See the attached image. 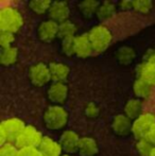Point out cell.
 I'll return each instance as SVG.
<instances>
[{"label":"cell","mask_w":155,"mask_h":156,"mask_svg":"<svg viewBox=\"0 0 155 156\" xmlns=\"http://www.w3.org/2000/svg\"><path fill=\"white\" fill-rule=\"evenodd\" d=\"M143 102L140 99L133 98L130 99L128 102L125 103L123 108V114L128 116L130 119L135 120L143 114Z\"/></svg>","instance_id":"cell-18"},{"label":"cell","mask_w":155,"mask_h":156,"mask_svg":"<svg viewBox=\"0 0 155 156\" xmlns=\"http://www.w3.org/2000/svg\"><path fill=\"white\" fill-rule=\"evenodd\" d=\"M61 47H62V52L66 56L76 55V37L62 39Z\"/></svg>","instance_id":"cell-27"},{"label":"cell","mask_w":155,"mask_h":156,"mask_svg":"<svg viewBox=\"0 0 155 156\" xmlns=\"http://www.w3.org/2000/svg\"><path fill=\"white\" fill-rule=\"evenodd\" d=\"M26 124L20 118L12 117L4 119L0 123V144H14L19 134L26 127Z\"/></svg>","instance_id":"cell-3"},{"label":"cell","mask_w":155,"mask_h":156,"mask_svg":"<svg viewBox=\"0 0 155 156\" xmlns=\"http://www.w3.org/2000/svg\"><path fill=\"white\" fill-rule=\"evenodd\" d=\"M19 156H44L38 148L19 149Z\"/></svg>","instance_id":"cell-32"},{"label":"cell","mask_w":155,"mask_h":156,"mask_svg":"<svg viewBox=\"0 0 155 156\" xmlns=\"http://www.w3.org/2000/svg\"><path fill=\"white\" fill-rule=\"evenodd\" d=\"M88 36L93 44V53H102L106 51L113 41L111 30L102 23L91 28L88 32Z\"/></svg>","instance_id":"cell-4"},{"label":"cell","mask_w":155,"mask_h":156,"mask_svg":"<svg viewBox=\"0 0 155 156\" xmlns=\"http://www.w3.org/2000/svg\"><path fill=\"white\" fill-rule=\"evenodd\" d=\"M84 111H85V115H86L87 117L93 119V118L98 117L100 109H99L98 105L96 104L95 102H89V103H87V104H86Z\"/></svg>","instance_id":"cell-31"},{"label":"cell","mask_w":155,"mask_h":156,"mask_svg":"<svg viewBox=\"0 0 155 156\" xmlns=\"http://www.w3.org/2000/svg\"><path fill=\"white\" fill-rule=\"evenodd\" d=\"M136 149L140 156H150L152 150L154 149V146L152 144H150L146 138H143V139L137 140Z\"/></svg>","instance_id":"cell-28"},{"label":"cell","mask_w":155,"mask_h":156,"mask_svg":"<svg viewBox=\"0 0 155 156\" xmlns=\"http://www.w3.org/2000/svg\"><path fill=\"white\" fill-rule=\"evenodd\" d=\"M77 26L71 20H66L58 26V37L61 39L72 38L77 36Z\"/></svg>","instance_id":"cell-24"},{"label":"cell","mask_w":155,"mask_h":156,"mask_svg":"<svg viewBox=\"0 0 155 156\" xmlns=\"http://www.w3.org/2000/svg\"><path fill=\"white\" fill-rule=\"evenodd\" d=\"M150 156H155V147H154L153 150H152V152H151V154H150Z\"/></svg>","instance_id":"cell-36"},{"label":"cell","mask_w":155,"mask_h":156,"mask_svg":"<svg viewBox=\"0 0 155 156\" xmlns=\"http://www.w3.org/2000/svg\"><path fill=\"white\" fill-rule=\"evenodd\" d=\"M58 26L60 23L51 19L41 21L37 28L38 38L44 43H51L56 37H58Z\"/></svg>","instance_id":"cell-10"},{"label":"cell","mask_w":155,"mask_h":156,"mask_svg":"<svg viewBox=\"0 0 155 156\" xmlns=\"http://www.w3.org/2000/svg\"><path fill=\"white\" fill-rule=\"evenodd\" d=\"M44 123L51 131L64 129L68 123L69 114L63 105H50L44 113Z\"/></svg>","instance_id":"cell-2"},{"label":"cell","mask_w":155,"mask_h":156,"mask_svg":"<svg viewBox=\"0 0 155 156\" xmlns=\"http://www.w3.org/2000/svg\"><path fill=\"white\" fill-rule=\"evenodd\" d=\"M136 58V51L130 46H122L116 52L117 61L122 65H130Z\"/></svg>","instance_id":"cell-21"},{"label":"cell","mask_w":155,"mask_h":156,"mask_svg":"<svg viewBox=\"0 0 155 156\" xmlns=\"http://www.w3.org/2000/svg\"><path fill=\"white\" fill-rule=\"evenodd\" d=\"M14 41L15 34L9 32H0V46H1V49L13 47V43Z\"/></svg>","instance_id":"cell-30"},{"label":"cell","mask_w":155,"mask_h":156,"mask_svg":"<svg viewBox=\"0 0 155 156\" xmlns=\"http://www.w3.org/2000/svg\"><path fill=\"white\" fill-rule=\"evenodd\" d=\"M155 124V115L150 112H145L137 119L133 120L132 134L137 140L147 137L149 131Z\"/></svg>","instance_id":"cell-6"},{"label":"cell","mask_w":155,"mask_h":156,"mask_svg":"<svg viewBox=\"0 0 155 156\" xmlns=\"http://www.w3.org/2000/svg\"><path fill=\"white\" fill-rule=\"evenodd\" d=\"M18 60V49L16 47H9L1 49L0 52V63L3 66L14 65Z\"/></svg>","instance_id":"cell-23"},{"label":"cell","mask_w":155,"mask_h":156,"mask_svg":"<svg viewBox=\"0 0 155 156\" xmlns=\"http://www.w3.org/2000/svg\"><path fill=\"white\" fill-rule=\"evenodd\" d=\"M0 156H19V149L14 144H5L0 148Z\"/></svg>","instance_id":"cell-29"},{"label":"cell","mask_w":155,"mask_h":156,"mask_svg":"<svg viewBox=\"0 0 155 156\" xmlns=\"http://www.w3.org/2000/svg\"><path fill=\"white\" fill-rule=\"evenodd\" d=\"M146 139H147L148 141L150 142V144H152L155 147V124L153 125V126H152V129L149 131V133H148Z\"/></svg>","instance_id":"cell-35"},{"label":"cell","mask_w":155,"mask_h":156,"mask_svg":"<svg viewBox=\"0 0 155 156\" xmlns=\"http://www.w3.org/2000/svg\"><path fill=\"white\" fill-rule=\"evenodd\" d=\"M99 5L100 2L96 1V0H84L78 4V8L83 16L86 18H90V17L97 15Z\"/></svg>","instance_id":"cell-22"},{"label":"cell","mask_w":155,"mask_h":156,"mask_svg":"<svg viewBox=\"0 0 155 156\" xmlns=\"http://www.w3.org/2000/svg\"><path fill=\"white\" fill-rule=\"evenodd\" d=\"M38 149L44 156H61L63 154L60 141H56L49 136H44Z\"/></svg>","instance_id":"cell-14"},{"label":"cell","mask_w":155,"mask_h":156,"mask_svg":"<svg viewBox=\"0 0 155 156\" xmlns=\"http://www.w3.org/2000/svg\"><path fill=\"white\" fill-rule=\"evenodd\" d=\"M69 89L66 83L52 82L47 90V97L52 105H63L68 98Z\"/></svg>","instance_id":"cell-8"},{"label":"cell","mask_w":155,"mask_h":156,"mask_svg":"<svg viewBox=\"0 0 155 156\" xmlns=\"http://www.w3.org/2000/svg\"><path fill=\"white\" fill-rule=\"evenodd\" d=\"M44 136L34 125H26L18 137L16 138L14 144L18 149L25 148H38Z\"/></svg>","instance_id":"cell-5"},{"label":"cell","mask_w":155,"mask_h":156,"mask_svg":"<svg viewBox=\"0 0 155 156\" xmlns=\"http://www.w3.org/2000/svg\"><path fill=\"white\" fill-rule=\"evenodd\" d=\"M49 19L58 23H62L69 20L70 16V8L66 1H53L48 11Z\"/></svg>","instance_id":"cell-9"},{"label":"cell","mask_w":155,"mask_h":156,"mask_svg":"<svg viewBox=\"0 0 155 156\" xmlns=\"http://www.w3.org/2000/svg\"><path fill=\"white\" fill-rule=\"evenodd\" d=\"M116 10H117V6L114 2L104 1V2H102V3H100L96 16L101 21L107 20V19H111L116 14Z\"/></svg>","instance_id":"cell-20"},{"label":"cell","mask_w":155,"mask_h":156,"mask_svg":"<svg viewBox=\"0 0 155 156\" xmlns=\"http://www.w3.org/2000/svg\"><path fill=\"white\" fill-rule=\"evenodd\" d=\"M153 8V2L150 0H134L133 1V10L141 14H147Z\"/></svg>","instance_id":"cell-26"},{"label":"cell","mask_w":155,"mask_h":156,"mask_svg":"<svg viewBox=\"0 0 155 156\" xmlns=\"http://www.w3.org/2000/svg\"><path fill=\"white\" fill-rule=\"evenodd\" d=\"M93 53V48L91 41L88 36V33L76 36V55L81 58L90 56Z\"/></svg>","instance_id":"cell-12"},{"label":"cell","mask_w":155,"mask_h":156,"mask_svg":"<svg viewBox=\"0 0 155 156\" xmlns=\"http://www.w3.org/2000/svg\"><path fill=\"white\" fill-rule=\"evenodd\" d=\"M81 137L77 132L72 129H66L62 133L60 138V144L62 146L63 152L66 154H73L78 153L79 144H80Z\"/></svg>","instance_id":"cell-11"},{"label":"cell","mask_w":155,"mask_h":156,"mask_svg":"<svg viewBox=\"0 0 155 156\" xmlns=\"http://www.w3.org/2000/svg\"><path fill=\"white\" fill-rule=\"evenodd\" d=\"M61 156H71V155L70 154H66V153H63V154L61 155Z\"/></svg>","instance_id":"cell-37"},{"label":"cell","mask_w":155,"mask_h":156,"mask_svg":"<svg viewBox=\"0 0 155 156\" xmlns=\"http://www.w3.org/2000/svg\"><path fill=\"white\" fill-rule=\"evenodd\" d=\"M29 79L31 83L36 87H41L47 85L51 81L49 65L45 63L34 64L29 69Z\"/></svg>","instance_id":"cell-7"},{"label":"cell","mask_w":155,"mask_h":156,"mask_svg":"<svg viewBox=\"0 0 155 156\" xmlns=\"http://www.w3.org/2000/svg\"><path fill=\"white\" fill-rule=\"evenodd\" d=\"M23 26V14L18 9L6 5L0 10V32L16 34Z\"/></svg>","instance_id":"cell-1"},{"label":"cell","mask_w":155,"mask_h":156,"mask_svg":"<svg viewBox=\"0 0 155 156\" xmlns=\"http://www.w3.org/2000/svg\"><path fill=\"white\" fill-rule=\"evenodd\" d=\"M118 6H119V9L121 11L133 10V1H130V0H123V1L119 2Z\"/></svg>","instance_id":"cell-34"},{"label":"cell","mask_w":155,"mask_h":156,"mask_svg":"<svg viewBox=\"0 0 155 156\" xmlns=\"http://www.w3.org/2000/svg\"><path fill=\"white\" fill-rule=\"evenodd\" d=\"M138 78L147 82L152 87L155 86V63L143 62L137 67Z\"/></svg>","instance_id":"cell-17"},{"label":"cell","mask_w":155,"mask_h":156,"mask_svg":"<svg viewBox=\"0 0 155 156\" xmlns=\"http://www.w3.org/2000/svg\"><path fill=\"white\" fill-rule=\"evenodd\" d=\"M52 2L50 0H32L29 2V8L35 14L43 15L48 13Z\"/></svg>","instance_id":"cell-25"},{"label":"cell","mask_w":155,"mask_h":156,"mask_svg":"<svg viewBox=\"0 0 155 156\" xmlns=\"http://www.w3.org/2000/svg\"><path fill=\"white\" fill-rule=\"evenodd\" d=\"M50 74H51L52 82L66 83L70 73V68L67 64L61 62H52L49 64Z\"/></svg>","instance_id":"cell-15"},{"label":"cell","mask_w":155,"mask_h":156,"mask_svg":"<svg viewBox=\"0 0 155 156\" xmlns=\"http://www.w3.org/2000/svg\"><path fill=\"white\" fill-rule=\"evenodd\" d=\"M153 87L141 79L137 78L133 83V93L137 99H147L151 96Z\"/></svg>","instance_id":"cell-19"},{"label":"cell","mask_w":155,"mask_h":156,"mask_svg":"<svg viewBox=\"0 0 155 156\" xmlns=\"http://www.w3.org/2000/svg\"><path fill=\"white\" fill-rule=\"evenodd\" d=\"M133 120L130 119L128 116L124 114L116 115L113 119L112 129L115 132V134L119 136H126L130 133H132Z\"/></svg>","instance_id":"cell-13"},{"label":"cell","mask_w":155,"mask_h":156,"mask_svg":"<svg viewBox=\"0 0 155 156\" xmlns=\"http://www.w3.org/2000/svg\"><path fill=\"white\" fill-rule=\"evenodd\" d=\"M99 152L98 142L95 138L85 136L81 137L78 153L80 156H96Z\"/></svg>","instance_id":"cell-16"},{"label":"cell","mask_w":155,"mask_h":156,"mask_svg":"<svg viewBox=\"0 0 155 156\" xmlns=\"http://www.w3.org/2000/svg\"><path fill=\"white\" fill-rule=\"evenodd\" d=\"M146 63H155V49H149L143 55V61Z\"/></svg>","instance_id":"cell-33"}]
</instances>
